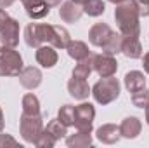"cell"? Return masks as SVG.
<instances>
[{
	"label": "cell",
	"instance_id": "1",
	"mask_svg": "<svg viewBox=\"0 0 149 148\" xmlns=\"http://www.w3.org/2000/svg\"><path fill=\"white\" fill-rule=\"evenodd\" d=\"M139 11L135 5V0H127L123 4H118L114 11V19L118 23V28L121 35L127 37H139L141 26H139Z\"/></svg>",
	"mask_w": 149,
	"mask_h": 148
},
{
	"label": "cell",
	"instance_id": "2",
	"mask_svg": "<svg viewBox=\"0 0 149 148\" xmlns=\"http://www.w3.org/2000/svg\"><path fill=\"white\" fill-rule=\"evenodd\" d=\"M94 99L99 105H109L111 101H114L120 96V82L114 77H102L94 87L92 92Z\"/></svg>",
	"mask_w": 149,
	"mask_h": 148
},
{
	"label": "cell",
	"instance_id": "3",
	"mask_svg": "<svg viewBox=\"0 0 149 148\" xmlns=\"http://www.w3.org/2000/svg\"><path fill=\"white\" fill-rule=\"evenodd\" d=\"M23 70V59L17 51L3 47L0 49V77H19Z\"/></svg>",
	"mask_w": 149,
	"mask_h": 148
},
{
	"label": "cell",
	"instance_id": "4",
	"mask_svg": "<svg viewBox=\"0 0 149 148\" xmlns=\"http://www.w3.org/2000/svg\"><path fill=\"white\" fill-rule=\"evenodd\" d=\"M19 131H21V136L24 141L35 143L38 136L43 132V120H42L40 113H37V115L23 113L21 120H19Z\"/></svg>",
	"mask_w": 149,
	"mask_h": 148
},
{
	"label": "cell",
	"instance_id": "5",
	"mask_svg": "<svg viewBox=\"0 0 149 148\" xmlns=\"http://www.w3.org/2000/svg\"><path fill=\"white\" fill-rule=\"evenodd\" d=\"M95 117V108L90 103H81L74 106V127L80 131H92V122Z\"/></svg>",
	"mask_w": 149,
	"mask_h": 148
},
{
	"label": "cell",
	"instance_id": "6",
	"mask_svg": "<svg viewBox=\"0 0 149 148\" xmlns=\"http://www.w3.org/2000/svg\"><path fill=\"white\" fill-rule=\"evenodd\" d=\"M19 44V23L12 18L7 19L3 28L0 30V45L14 49Z\"/></svg>",
	"mask_w": 149,
	"mask_h": 148
},
{
	"label": "cell",
	"instance_id": "7",
	"mask_svg": "<svg viewBox=\"0 0 149 148\" xmlns=\"http://www.w3.org/2000/svg\"><path fill=\"white\" fill-rule=\"evenodd\" d=\"M24 40L30 47H35V49L47 44V25L30 23L24 30Z\"/></svg>",
	"mask_w": 149,
	"mask_h": 148
},
{
	"label": "cell",
	"instance_id": "8",
	"mask_svg": "<svg viewBox=\"0 0 149 148\" xmlns=\"http://www.w3.org/2000/svg\"><path fill=\"white\" fill-rule=\"evenodd\" d=\"M94 70L99 73V77H113L118 70V63L111 54H95L94 58Z\"/></svg>",
	"mask_w": 149,
	"mask_h": 148
},
{
	"label": "cell",
	"instance_id": "9",
	"mask_svg": "<svg viewBox=\"0 0 149 148\" xmlns=\"http://www.w3.org/2000/svg\"><path fill=\"white\" fill-rule=\"evenodd\" d=\"M70 42L71 38H70L68 30H64L63 26L47 25V44H50L56 49H66Z\"/></svg>",
	"mask_w": 149,
	"mask_h": 148
},
{
	"label": "cell",
	"instance_id": "10",
	"mask_svg": "<svg viewBox=\"0 0 149 148\" xmlns=\"http://www.w3.org/2000/svg\"><path fill=\"white\" fill-rule=\"evenodd\" d=\"M111 35H113V30L106 25V23H95V25L90 28V32H88V40H90L92 45L102 47V45L109 40Z\"/></svg>",
	"mask_w": 149,
	"mask_h": 148
},
{
	"label": "cell",
	"instance_id": "11",
	"mask_svg": "<svg viewBox=\"0 0 149 148\" xmlns=\"http://www.w3.org/2000/svg\"><path fill=\"white\" fill-rule=\"evenodd\" d=\"M57 52H56V47H52L50 44H43L37 49V61L38 65H42L43 68H52L57 65Z\"/></svg>",
	"mask_w": 149,
	"mask_h": 148
},
{
	"label": "cell",
	"instance_id": "12",
	"mask_svg": "<svg viewBox=\"0 0 149 148\" xmlns=\"http://www.w3.org/2000/svg\"><path fill=\"white\" fill-rule=\"evenodd\" d=\"M26 14L33 19H42L50 12V5L45 0H23Z\"/></svg>",
	"mask_w": 149,
	"mask_h": 148
},
{
	"label": "cell",
	"instance_id": "13",
	"mask_svg": "<svg viewBox=\"0 0 149 148\" xmlns=\"http://www.w3.org/2000/svg\"><path fill=\"white\" fill-rule=\"evenodd\" d=\"M19 82L26 89H37L42 84V72L35 66H26L19 73Z\"/></svg>",
	"mask_w": 149,
	"mask_h": 148
},
{
	"label": "cell",
	"instance_id": "14",
	"mask_svg": "<svg viewBox=\"0 0 149 148\" xmlns=\"http://www.w3.org/2000/svg\"><path fill=\"white\" fill-rule=\"evenodd\" d=\"M83 14V7L74 4L73 0L70 2H64L61 4V9H59V16L64 23H76Z\"/></svg>",
	"mask_w": 149,
	"mask_h": 148
},
{
	"label": "cell",
	"instance_id": "15",
	"mask_svg": "<svg viewBox=\"0 0 149 148\" xmlns=\"http://www.w3.org/2000/svg\"><path fill=\"white\" fill-rule=\"evenodd\" d=\"M68 91H70V94L73 96L74 99H80V101L87 99L88 94H90V87H88L87 80L85 78H78V77H71L70 78Z\"/></svg>",
	"mask_w": 149,
	"mask_h": 148
},
{
	"label": "cell",
	"instance_id": "16",
	"mask_svg": "<svg viewBox=\"0 0 149 148\" xmlns=\"http://www.w3.org/2000/svg\"><path fill=\"white\" fill-rule=\"evenodd\" d=\"M97 140L106 143V145H113L116 143L120 138H121V132H120V125H114V124H104L97 129Z\"/></svg>",
	"mask_w": 149,
	"mask_h": 148
},
{
	"label": "cell",
	"instance_id": "17",
	"mask_svg": "<svg viewBox=\"0 0 149 148\" xmlns=\"http://www.w3.org/2000/svg\"><path fill=\"white\" fill-rule=\"evenodd\" d=\"M141 129H142V124L137 117H127L121 125H120V132H121V138H128V140H134L141 134Z\"/></svg>",
	"mask_w": 149,
	"mask_h": 148
},
{
	"label": "cell",
	"instance_id": "18",
	"mask_svg": "<svg viewBox=\"0 0 149 148\" xmlns=\"http://www.w3.org/2000/svg\"><path fill=\"white\" fill-rule=\"evenodd\" d=\"M121 52L130 58V59H137L142 56V45L137 37H127L123 35V44H121Z\"/></svg>",
	"mask_w": 149,
	"mask_h": 148
},
{
	"label": "cell",
	"instance_id": "19",
	"mask_svg": "<svg viewBox=\"0 0 149 148\" xmlns=\"http://www.w3.org/2000/svg\"><path fill=\"white\" fill-rule=\"evenodd\" d=\"M125 87L128 89V92H135V91L146 87V77H144V73L137 72V70L128 72L125 75Z\"/></svg>",
	"mask_w": 149,
	"mask_h": 148
},
{
	"label": "cell",
	"instance_id": "20",
	"mask_svg": "<svg viewBox=\"0 0 149 148\" xmlns=\"http://www.w3.org/2000/svg\"><path fill=\"white\" fill-rule=\"evenodd\" d=\"M94 58H95V54H88L87 58L80 59L78 65L74 66V70H73V77L85 78V80H87L88 75L92 73V70H94Z\"/></svg>",
	"mask_w": 149,
	"mask_h": 148
},
{
	"label": "cell",
	"instance_id": "21",
	"mask_svg": "<svg viewBox=\"0 0 149 148\" xmlns=\"http://www.w3.org/2000/svg\"><path fill=\"white\" fill-rule=\"evenodd\" d=\"M92 131H80L76 134H71L66 138V143L68 147H74V148H85V147H90L92 145V136H90Z\"/></svg>",
	"mask_w": 149,
	"mask_h": 148
},
{
	"label": "cell",
	"instance_id": "22",
	"mask_svg": "<svg viewBox=\"0 0 149 148\" xmlns=\"http://www.w3.org/2000/svg\"><path fill=\"white\" fill-rule=\"evenodd\" d=\"M66 51H68V54H70L73 59H76V61H80V59H83V58H87V56L90 54L87 44H85V42H80V40H71V42L68 44Z\"/></svg>",
	"mask_w": 149,
	"mask_h": 148
},
{
	"label": "cell",
	"instance_id": "23",
	"mask_svg": "<svg viewBox=\"0 0 149 148\" xmlns=\"http://www.w3.org/2000/svg\"><path fill=\"white\" fill-rule=\"evenodd\" d=\"M121 44H123V35H118V33L113 32V35L109 37V40L102 45V52L114 56V54L121 52Z\"/></svg>",
	"mask_w": 149,
	"mask_h": 148
},
{
	"label": "cell",
	"instance_id": "24",
	"mask_svg": "<svg viewBox=\"0 0 149 148\" xmlns=\"http://www.w3.org/2000/svg\"><path fill=\"white\" fill-rule=\"evenodd\" d=\"M23 113H28V115H37L40 113V101L35 94L28 92L24 98H23Z\"/></svg>",
	"mask_w": 149,
	"mask_h": 148
},
{
	"label": "cell",
	"instance_id": "25",
	"mask_svg": "<svg viewBox=\"0 0 149 148\" xmlns=\"http://www.w3.org/2000/svg\"><path fill=\"white\" fill-rule=\"evenodd\" d=\"M45 131L47 132H50L56 140H61V138H64L66 134H68V127L59 120V118H54V120H50L49 124H47V127H45Z\"/></svg>",
	"mask_w": 149,
	"mask_h": 148
},
{
	"label": "cell",
	"instance_id": "26",
	"mask_svg": "<svg viewBox=\"0 0 149 148\" xmlns=\"http://www.w3.org/2000/svg\"><path fill=\"white\" fill-rule=\"evenodd\" d=\"M104 11H106V5H104L102 0H88L83 5V12L88 14V16H94V18L104 14Z\"/></svg>",
	"mask_w": 149,
	"mask_h": 148
},
{
	"label": "cell",
	"instance_id": "27",
	"mask_svg": "<svg viewBox=\"0 0 149 148\" xmlns=\"http://www.w3.org/2000/svg\"><path fill=\"white\" fill-rule=\"evenodd\" d=\"M132 103L137 108H146L149 105V91L146 87H142V89L132 92Z\"/></svg>",
	"mask_w": 149,
	"mask_h": 148
},
{
	"label": "cell",
	"instance_id": "28",
	"mask_svg": "<svg viewBox=\"0 0 149 148\" xmlns=\"http://www.w3.org/2000/svg\"><path fill=\"white\" fill-rule=\"evenodd\" d=\"M57 118H59L66 127L73 125L74 124V106H71V105H64V106H61Z\"/></svg>",
	"mask_w": 149,
	"mask_h": 148
},
{
	"label": "cell",
	"instance_id": "29",
	"mask_svg": "<svg viewBox=\"0 0 149 148\" xmlns=\"http://www.w3.org/2000/svg\"><path fill=\"white\" fill-rule=\"evenodd\" d=\"M56 141H57V140H56L50 132H47V131L43 129V132L38 136V140L35 141V145H37L38 148H45V147L50 148V147H54V145H56Z\"/></svg>",
	"mask_w": 149,
	"mask_h": 148
},
{
	"label": "cell",
	"instance_id": "30",
	"mask_svg": "<svg viewBox=\"0 0 149 148\" xmlns=\"http://www.w3.org/2000/svg\"><path fill=\"white\" fill-rule=\"evenodd\" d=\"M135 5H137L139 16L141 18H148L149 16V0H135Z\"/></svg>",
	"mask_w": 149,
	"mask_h": 148
},
{
	"label": "cell",
	"instance_id": "31",
	"mask_svg": "<svg viewBox=\"0 0 149 148\" xmlns=\"http://www.w3.org/2000/svg\"><path fill=\"white\" fill-rule=\"evenodd\" d=\"M5 145H10V147H17V141L7 134H2L0 132V147H5Z\"/></svg>",
	"mask_w": 149,
	"mask_h": 148
},
{
	"label": "cell",
	"instance_id": "32",
	"mask_svg": "<svg viewBox=\"0 0 149 148\" xmlns=\"http://www.w3.org/2000/svg\"><path fill=\"white\" fill-rule=\"evenodd\" d=\"M7 19H9V14L5 12V9H0V30L3 28V25L7 23Z\"/></svg>",
	"mask_w": 149,
	"mask_h": 148
},
{
	"label": "cell",
	"instance_id": "33",
	"mask_svg": "<svg viewBox=\"0 0 149 148\" xmlns=\"http://www.w3.org/2000/svg\"><path fill=\"white\" fill-rule=\"evenodd\" d=\"M142 65H144V72L149 73V52L144 54V61H142Z\"/></svg>",
	"mask_w": 149,
	"mask_h": 148
},
{
	"label": "cell",
	"instance_id": "34",
	"mask_svg": "<svg viewBox=\"0 0 149 148\" xmlns=\"http://www.w3.org/2000/svg\"><path fill=\"white\" fill-rule=\"evenodd\" d=\"M14 4V0H0V9H7Z\"/></svg>",
	"mask_w": 149,
	"mask_h": 148
},
{
	"label": "cell",
	"instance_id": "35",
	"mask_svg": "<svg viewBox=\"0 0 149 148\" xmlns=\"http://www.w3.org/2000/svg\"><path fill=\"white\" fill-rule=\"evenodd\" d=\"M50 7H56V5H61V0H45Z\"/></svg>",
	"mask_w": 149,
	"mask_h": 148
},
{
	"label": "cell",
	"instance_id": "36",
	"mask_svg": "<svg viewBox=\"0 0 149 148\" xmlns=\"http://www.w3.org/2000/svg\"><path fill=\"white\" fill-rule=\"evenodd\" d=\"M3 131V113H2V108H0V132Z\"/></svg>",
	"mask_w": 149,
	"mask_h": 148
},
{
	"label": "cell",
	"instance_id": "37",
	"mask_svg": "<svg viewBox=\"0 0 149 148\" xmlns=\"http://www.w3.org/2000/svg\"><path fill=\"white\" fill-rule=\"evenodd\" d=\"M74 4H78V5H81V7H83V5H85V4H87V2H88V0H73Z\"/></svg>",
	"mask_w": 149,
	"mask_h": 148
},
{
	"label": "cell",
	"instance_id": "38",
	"mask_svg": "<svg viewBox=\"0 0 149 148\" xmlns=\"http://www.w3.org/2000/svg\"><path fill=\"white\" fill-rule=\"evenodd\" d=\"M146 122L149 124V105L146 106Z\"/></svg>",
	"mask_w": 149,
	"mask_h": 148
},
{
	"label": "cell",
	"instance_id": "39",
	"mask_svg": "<svg viewBox=\"0 0 149 148\" xmlns=\"http://www.w3.org/2000/svg\"><path fill=\"white\" fill-rule=\"evenodd\" d=\"M111 4H123V2H127V0H109Z\"/></svg>",
	"mask_w": 149,
	"mask_h": 148
}]
</instances>
